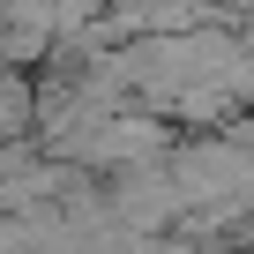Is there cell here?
Masks as SVG:
<instances>
[{
  "mask_svg": "<svg viewBox=\"0 0 254 254\" xmlns=\"http://www.w3.org/2000/svg\"><path fill=\"white\" fill-rule=\"evenodd\" d=\"M30 112H38V75L0 67V150H15L30 135Z\"/></svg>",
  "mask_w": 254,
  "mask_h": 254,
  "instance_id": "cell-1",
  "label": "cell"
}]
</instances>
